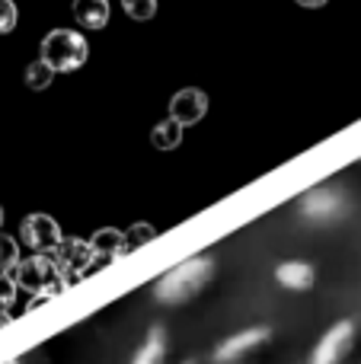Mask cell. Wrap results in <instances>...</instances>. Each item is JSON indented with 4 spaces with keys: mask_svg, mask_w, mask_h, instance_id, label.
<instances>
[{
    "mask_svg": "<svg viewBox=\"0 0 361 364\" xmlns=\"http://www.w3.org/2000/svg\"><path fill=\"white\" fill-rule=\"evenodd\" d=\"M215 275H217V259L208 256V252H195V256L170 265L153 282L151 294L160 307H185L215 282Z\"/></svg>",
    "mask_w": 361,
    "mask_h": 364,
    "instance_id": "6da1fadb",
    "label": "cell"
},
{
    "mask_svg": "<svg viewBox=\"0 0 361 364\" xmlns=\"http://www.w3.org/2000/svg\"><path fill=\"white\" fill-rule=\"evenodd\" d=\"M298 211L311 224H336L349 211V195L339 186H313L298 198Z\"/></svg>",
    "mask_w": 361,
    "mask_h": 364,
    "instance_id": "7a4b0ae2",
    "label": "cell"
},
{
    "mask_svg": "<svg viewBox=\"0 0 361 364\" xmlns=\"http://www.w3.org/2000/svg\"><path fill=\"white\" fill-rule=\"evenodd\" d=\"M87 38L77 36L74 29H51L42 38V61L51 64L55 70H77L87 61Z\"/></svg>",
    "mask_w": 361,
    "mask_h": 364,
    "instance_id": "3957f363",
    "label": "cell"
},
{
    "mask_svg": "<svg viewBox=\"0 0 361 364\" xmlns=\"http://www.w3.org/2000/svg\"><path fill=\"white\" fill-rule=\"evenodd\" d=\"M358 326L355 320H339L320 336V342L311 352V364H345L349 355L355 352Z\"/></svg>",
    "mask_w": 361,
    "mask_h": 364,
    "instance_id": "277c9868",
    "label": "cell"
},
{
    "mask_svg": "<svg viewBox=\"0 0 361 364\" xmlns=\"http://www.w3.org/2000/svg\"><path fill=\"white\" fill-rule=\"evenodd\" d=\"M269 342H272V329L269 326H247V329H240V333L217 342L215 352H211V361L215 364H243L249 355L262 352Z\"/></svg>",
    "mask_w": 361,
    "mask_h": 364,
    "instance_id": "5b68a950",
    "label": "cell"
},
{
    "mask_svg": "<svg viewBox=\"0 0 361 364\" xmlns=\"http://www.w3.org/2000/svg\"><path fill=\"white\" fill-rule=\"evenodd\" d=\"M275 282L281 288L294 291V294H304V291H311L317 284V269L307 259H285V262L275 265Z\"/></svg>",
    "mask_w": 361,
    "mask_h": 364,
    "instance_id": "8992f818",
    "label": "cell"
},
{
    "mask_svg": "<svg viewBox=\"0 0 361 364\" xmlns=\"http://www.w3.org/2000/svg\"><path fill=\"white\" fill-rule=\"evenodd\" d=\"M208 112V96L202 90H179L170 102V115L179 125H195L198 119H205Z\"/></svg>",
    "mask_w": 361,
    "mask_h": 364,
    "instance_id": "52a82bcc",
    "label": "cell"
},
{
    "mask_svg": "<svg viewBox=\"0 0 361 364\" xmlns=\"http://www.w3.org/2000/svg\"><path fill=\"white\" fill-rule=\"evenodd\" d=\"M166 355H170V333L166 326H151L141 342V348L134 352L131 364H166Z\"/></svg>",
    "mask_w": 361,
    "mask_h": 364,
    "instance_id": "ba28073f",
    "label": "cell"
},
{
    "mask_svg": "<svg viewBox=\"0 0 361 364\" xmlns=\"http://www.w3.org/2000/svg\"><path fill=\"white\" fill-rule=\"evenodd\" d=\"M74 19L87 29H102L109 23V0H74Z\"/></svg>",
    "mask_w": 361,
    "mask_h": 364,
    "instance_id": "9c48e42d",
    "label": "cell"
},
{
    "mask_svg": "<svg viewBox=\"0 0 361 364\" xmlns=\"http://www.w3.org/2000/svg\"><path fill=\"white\" fill-rule=\"evenodd\" d=\"M58 70L51 68V64H45L42 58L38 61H32L29 68H26V87H32V90H45V87H51V77H55Z\"/></svg>",
    "mask_w": 361,
    "mask_h": 364,
    "instance_id": "30bf717a",
    "label": "cell"
},
{
    "mask_svg": "<svg viewBox=\"0 0 361 364\" xmlns=\"http://www.w3.org/2000/svg\"><path fill=\"white\" fill-rule=\"evenodd\" d=\"M179 138H183V125H179V122H173V119L153 128V144L163 147V151L176 147V144H179Z\"/></svg>",
    "mask_w": 361,
    "mask_h": 364,
    "instance_id": "8fae6325",
    "label": "cell"
},
{
    "mask_svg": "<svg viewBox=\"0 0 361 364\" xmlns=\"http://www.w3.org/2000/svg\"><path fill=\"white\" fill-rule=\"evenodd\" d=\"M122 6L131 19H151L157 13V0H122Z\"/></svg>",
    "mask_w": 361,
    "mask_h": 364,
    "instance_id": "7c38bea8",
    "label": "cell"
},
{
    "mask_svg": "<svg viewBox=\"0 0 361 364\" xmlns=\"http://www.w3.org/2000/svg\"><path fill=\"white\" fill-rule=\"evenodd\" d=\"M16 29V4L13 0H0V36Z\"/></svg>",
    "mask_w": 361,
    "mask_h": 364,
    "instance_id": "4fadbf2b",
    "label": "cell"
},
{
    "mask_svg": "<svg viewBox=\"0 0 361 364\" xmlns=\"http://www.w3.org/2000/svg\"><path fill=\"white\" fill-rule=\"evenodd\" d=\"M10 364H48V358H45L42 348H32V352H26V355H16Z\"/></svg>",
    "mask_w": 361,
    "mask_h": 364,
    "instance_id": "5bb4252c",
    "label": "cell"
},
{
    "mask_svg": "<svg viewBox=\"0 0 361 364\" xmlns=\"http://www.w3.org/2000/svg\"><path fill=\"white\" fill-rule=\"evenodd\" d=\"M298 4H301V6H311V10H317V6H323L326 0H298Z\"/></svg>",
    "mask_w": 361,
    "mask_h": 364,
    "instance_id": "9a60e30c",
    "label": "cell"
},
{
    "mask_svg": "<svg viewBox=\"0 0 361 364\" xmlns=\"http://www.w3.org/2000/svg\"><path fill=\"white\" fill-rule=\"evenodd\" d=\"M179 364H202L198 358H185V361H179Z\"/></svg>",
    "mask_w": 361,
    "mask_h": 364,
    "instance_id": "2e32d148",
    "label": "cell"
},
{
    "mask_svg": "<svg viewBox=\"0 0 361 364\" xmlns=\"http://www.w3.org/2000/svg\"><path fill=\"white\" fill-rule=\"evenodd\" d=\"M0 224H4V208H0Z\"/></svg>",
    "mask_w": 361,
    "mask_h": 364,
    "instance_id": "e0dca14e",
    "label": "cell"
}]
</instances>
